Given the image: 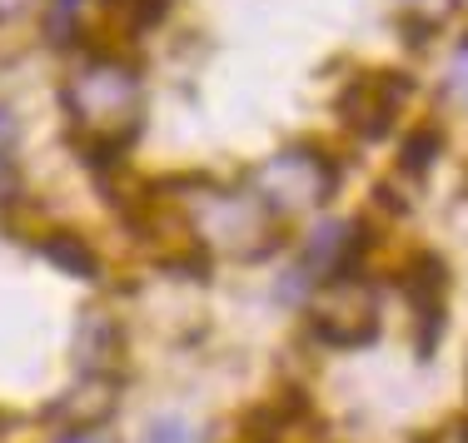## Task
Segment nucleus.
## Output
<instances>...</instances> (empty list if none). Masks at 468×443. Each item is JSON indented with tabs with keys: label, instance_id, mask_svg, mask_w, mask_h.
<instances>
[{
	"label": "nucleus",
	"instance_id": "f257e3e1",
	"mask_svg": "<svg viewBox=\"0 0 468 443\" xmlns=\"http://www.w3.org/2000/svg\"><path fill=\"white\" fill-rule=\"evenodd\" d=\"M65 115L85 154L120 160V150L140 135L144 120V80L120 55H85L65 75Z\"/></svg>",
	"mask_w": 468,
	"mask_h": 443
},
{
	"label": "nucleus",
	"instance_id": "f03ea898",
	"mask_svg": "<svg viewBox=\"0 0 468 443\" xmlns=\"http://www.w3.org/2000/svg\"><path fill=\"white\" fill-rule=\"evenodd\" d=\"M185 225H189V245L199 249H215L225 259H264L274 245H280V215L264 205L260 195L244 185V190H225V185H189L185 195Z\"/></svg>",
	"mask_w": 468,
	"mask_h": 443
},
{
	"label": "nucleus",
	"instance_id": "7ed1b4c3",
	"mask_svg": "<svg viewBox=\"0 0 468 443\" xmlns=\"http://www.w3.org/2000/svg\"><path fill=\"white\" fill-rule=\"evenodd\" d=\"M250 190L274 209V215H299V209L329 205L339 190V164L314 145H289L250 170Z\"/></svg>",
	"mask_w": 468,
	"mask_h": 443
},
{
	"label": "nucleus",
	"instance_id": "20e7f679",
	"mask_svg": "<svg viewBox=\"0 0 468 443\" xmlns=\"http://www.w3.org/2000/svg\"><path fill=\"white\" fill-rule=\"evenodd\" d=\"M378 334V299L364 280L344 274V280L319 284V304H314V339L339 349L369 344Z\"/></svg>",
	"mask_w": 468,
	"mask_h": 443
},
{
	"label": "nucleus",
	"instance_id": "39448f33",
	"mask_svg": "<svg viewBox=\"0 0 468 443\" xmlns=\"http://www.w3.org/2000/svg\"><path fill=\"white\" fill-rule=\"evenodd\" d=\"M404 100H409L404 75H364V80H354L349 90H344V115H349V125L364 130V135H384L388 120L404 110Z\"/></svg>",
	"mask_w": 468,
	"mask_h": 443
},
{
	"label": "nucleus",
	"instance_id": "423d86ee",
	"mask_svg": "<svg viewBox=\"0 0 468 443\" xmlns=\"http://www.w3.org/2000/svg\"><path fill=\"white\" fill-rule=\"evenodd\" d=\"M354 259H359V229L354 225H319L304 245V274H314V284L354 274Z\"/></svg>",
	"mask_w": 468,
	"mask_h": 443
},
{
	"label": "nucleus",
	"instance_id": "0eeeda50",
	"mask_svg": "<svg viewBox=\"0 0 468 443\" xmlns=\"http://www.w3.org/2000/svg\"><path fill=\"white\" fill-rule=\"evenodd\" d=\"M110 414H115V384H110V374H85L80 389H70V394L60 398V404L50 408V418L70 424L75 434H85V428L105 424Z\"/></svg>",
	"mask_w": 468,
	"mask_h": 443
},
{
	"label": "nucleus",
	"instance_id": "6e6552de",
	"mask_svg": "<svg viewBox=\"0 0 468 443\" xmlns=\"http://www.w3.org/2000/svg\"><path fill=\"white\" fill-rule=\"evenodd\" d=\"M115 353H120V329L110 324L105 314L90 309V314L80 319V329H75V359H80V369L85 374H105Z\"/></svg>",
	"mask_w": 468,
	"mask_h": 443
},
{
	"label": "nucleus",
	"instance_id": "1a4fd4ad",
	"mask_svg": "<svg viewBox=\"0 0 468 443\" xmlns=\"http://www.w3.org/2000/svg\"><path fill=\"white\" fill-rule=\"evenodd\" d=\"M40 254L55 259L60 269L80 274V280H95V274H100V259L85 249V239H75V235H46V239H40Z\"/></svg>",
	"mask_w": 468,
	"mask_h": 443
},
{
	"label": "nucleus",
	"instance_id": "9d476101",
	"mask_svg": "<svg viewBox=\"0 0 468 443\" xmlns=\"http://www.w3.org/2000/svg\"><path fill=\"white\" fill-rule=\"evenodd\" d=\"M105 10H110V26L140 36V30H150L170 10V0H105Z\"/></svg>",
	"mask_w": 468,
	"mask_h": 443
},
{
	"label": "nucleus",
	"instance_id": "9b49d317",
	"mask_svg": "<svg viewBox=\"0 0 468 443\" xmlns=\"http://www.w3.org/2000/svg\"><path fill=\"white\" fill-rule=\"evenodd\" d=\"M144 443H205V438H199L185 418H154V424L144 428Z\"/></svg>",
	"mask_w": 468,
	"mask_h": 443
},
{
	"label": "nucleus",
	"instance_id": "f8f14e48",
	"mask_svg": "<svg viewBox=\"0 0 468 443\" xmlns=\"http://www.w3.org/2000/svg\"><path fill=\"white\" fill-rule=\"evenodd\" d=\"M399 5H404V16L423 20V26H439V20H449L459 10V0H399Z\"/></svg>",
	"mask_w": 468,
	"mask_h": 443
},
{
	"label": "nucleus",
	"instance_id": "ddd939ff",
	"mask_svg": "<svg viewBox=\"0 0 468 443\" xmlns=\"http://www.w3.org/2000/svg\"><path fill=\"white\" fill-rule=\"evenodd\" d=\"M443 90H449L453 100H463V105H468V46L459 50V60L449 65V85H443Z\"/></svg>",
	"mask_w": 468,
	"mask_h": 443
},
{
	"label": "nucleus",
	"instance_id": "4468645a",
	"mask_svg": "<svg viewBox=\"0 0 468 443\" xmlns=\"http://www.w3.org/2000/svg\"><path fill=\"white\" fill-rule=\"evenodd\" d=\"M429 150H439V140H433L429 130H423V135L414 140V145L404 150V164H409V170H423V164H429V160H423V154H429Z\"/></svg>",
	"mask_w": 468,
	"mask_h": 443
},
{
	"label": "nucleus",
	"instance_id": "2eb2a0df",
	"mask_svg": "<svg viewBox=\"0 0 468 443\" xmlns=\"http://www.w3.org/2000/svg\"><path fill=\"white\" fill-rule=\"evenodd\" d=\"M30 5H36V0H0V26H5V20H16V16H26Z\"/></svg>",
	"mask_w": 468,
	"mask_h": 443
}]
</instances>
